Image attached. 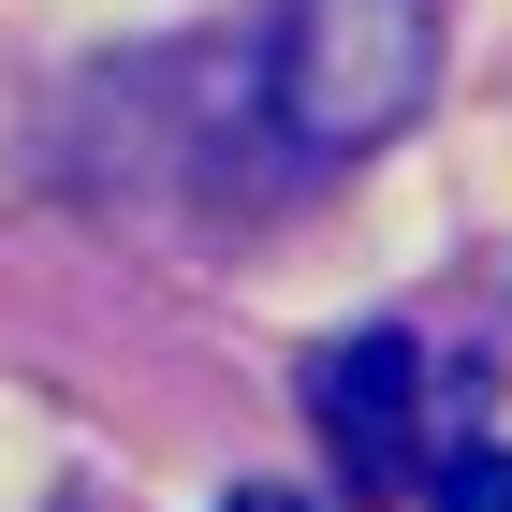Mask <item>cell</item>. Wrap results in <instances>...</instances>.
<instances>
[{"mask_svg": "<svg viewBox=\"0 0 512 512\" xmlns=\"http://www.w3.org/2000/svg\"><path fill=\"white\" fill-rule=\"evenodd\" d=\"M278 132L322 161H366L439 88V0H278Z\"/></svg>", "mask_w": 512, "mask_h": 512, "instance_id": "6da1fadb", "label": "cell"}, {"mask_svg": "<svg viewBox=\"0 0 512 512\" xmlns=\"http://www.w3.org/2000/svg\"><path fill=\"white\" fill-rule=\"evenodd\" d=\"M308 395H322V439H337V483H352V498H410V483H425V439H410V410H425V337H410V322L337 337V352L308 366Z\"/></svg>", "mask_w": 512, "mask_h": 512, "instance_id": "7a4b0ae2", "label": "cell"}, {"mask_svg": "<svg viewBox=\"0 0 512 512\" xmlns=\"http://www.w3.org/2000/svg\"><path fill=\"white\" fill-rule=\"evenodd\" d=\"M425 512H512V454L498 439H454V454L425 469Z\"/></svg>", "mask_w": 512, "mask_h": 512, "instance_id": "3957f363", "label": "cell"}, {"mask_svg": "<svg viewBox=\"0 0 512 512\" xmlns=\"http://www.w3.org/2000/svg\"><path fill=\"white\" fill-rule=\"evenodd\" d=\"M220 512H308V498H293V483H235Z\"/></svg>", "mask_w": 512, "mask_h": 512, "instance_id": "277c9868", "label": "cell"}]
</instances>
